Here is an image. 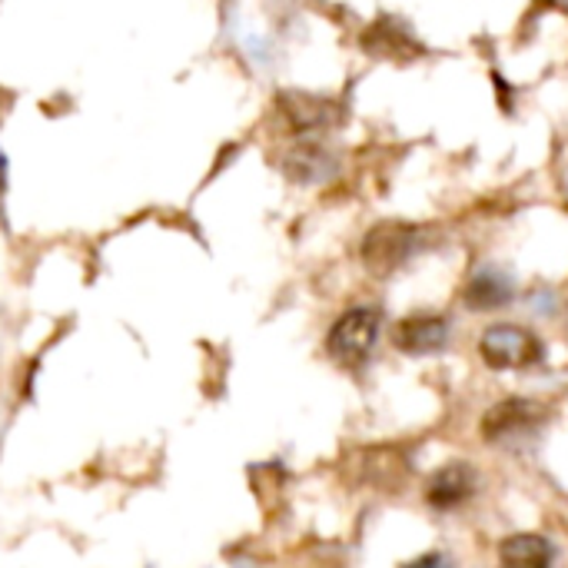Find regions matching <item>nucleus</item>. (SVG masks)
<instances>
[{
	"mask_svg": "<svg viewBox=\"0 0 568 568\" xmlns=\"http://www.w3.org/2000/svg\"><path fill=\"white\" fill-rule=\"evenodd\" d=\"M479 353L493 369H526L542 359V343L526 326H489L479 339Z\"/></svg>",
	"mask_w": 568,
	"mask_h": 568,
	"instance_id": "nucleus-1",
	"label": "nucleus"
},
{
	"mask_svg": "<svg viewBox=\"0 0 568 568\" xmlns=\"http://www.w3.org/2000/svg\"><path fill=\"white\" fill-rule=\"evenodd\" d=\"M473 493H476V473H473L466 463H449V466H443V469L429 479L426 499H429L433 509L449 513V509L469 503Z\"/></svg>",
	"mask_w": 568,
	"mask_h": 568,
	"instance_id": "nucleus-6",
	"label": "nucleus"
},
{
	"mask_svg": "<svg viewBox=\"0 0 568 568\" xmlns=\"http://www.w3.org/2000/svg\"><path fill=\"white\" fill-rule=\"evenodd\" d=\"M403 568H453V562H449L446 556H439V552H426V556L413 559L409 566Z\"/></svg>",
	"mask_w": 568,
	"mask_h": 568,
	"instance_id": "nucleus-12",
	"label": "nucleus"
},
{
	"mask_svg": "<svg viewBox=\"0 0 568 568\" xmlns=\"http://www.w3.org/2000/svg\"><path fill=\"white\" fill-rule=\"evenodd\" d=\"M283 170L286 176H293L296 183H323L336 173V156L320 146V143H296L286 160H283Z\"/></svg>",
	"mask_w": 568,
	"mask_h": 568,
	"instance_id": "nucleus-8",
	"label": "nucleus"
},
{
	"mask_svg": "<svg viewBox=\"0 0 568 568\" xmlns=\"http://www.w3.org/2000/svg\"><path fill=\"white\" fill-rule=\"evenodd\" d=\"M376 336H379V313L376 310H349L333 323L326 349L336 363L359 366L369 356Z\"/></svg>",
	"mask_w": 568,
	"mask_h": 568,
	"instance_id": "nucleus-2",
	"label": "nucleus"
},
{
	"mask_svg": "<svg viewBox=\"0 0 568 568\" xmlns=\"http://www.w3.org/2000/svg\"><path fill=\"white\" fill-rule=\"evenodd\" d=\"M416 243V230L406 223H379L366 233L363 240V263L369 273L376 276H389L393 270H399Z\"/></svg>",
	"mask_w": 568,
	"mask_h": 568,
	"instance_id": "nucleus-3",
	"label": "nucleus"
},
{
	"mask_svg": "<svg viewBox=\"0 0 568 568\" xmlns=\"http://www.w3.org/2000/svg\"><path fill=\"white\" fill-rule=\"evenodd\" d=\"M359 473L366 483L379 486V489H399L409 476V466L403 463V456L396 449H369L359 456Z\"/></svg>",
	"mask_w": 568,
	"mask_h": 568,
	"instance_id": "nucleus-10",
	"label": "nucleus"
},
{
	"mask_svg": "<svg viewBox=\"0 0 568 568\" xmlns=\"http://www.w3.org/2000/svg\"><path fill=\"white\" fill-rule=\"evenodd\" d=\"M542 423H546V406H539L532 399H506L486 413L483 436H486V443L519 439V436H532Z\"/></svg>",
	"mask_w": 568,
	"mask_h": 568,
	"instance_id": "nucleus-4",
	"label": "nucleus"
},
{
	"mask_svg": "<svg viewBox=\"0 0 568 568\" xmlns=\"http://www.w3.org/2000/svg\"><path fill=\"white\" fill-rule=\"evenodd\" d=\"M446 339H449V323L433 313L409 316L393 329V343L409 356H429V353L443 349Z\"/></svg>",
	"mask_w": 568,
	"mask_h": 568,
	"instance_id": "nucleus-5",
	"label": "nucleus"
},
{
	"mask_svg": "<svg viewBox=\"0 0 568 568\" xmlns=\"http://www.w3.org/2000/svg\"><path fill=\"white\" fill-rule=\"evenodd\" d=\"M463 296L469 310H499L513 300V280L499 270H479Z\"/></svg>",
	"mask_w": 568,
	"mask_h": 568,
	"instance_id": "nucleus-9",
	"label": "nucleus"
},
{
	"mask_svg": "<svg viewBox=\"0 0 568 568\" xmlns=\"http://www.w3.org/2000/svg\"><path fill=\"white\" fill-rule=\"evenodd\" d=\"M283 113L290 120L293 130L300 133H310V130H326L339 120V110L333 100H323V97H310V93H290L283 97Z\"/></svg>",
	"mask_w": 568,
	"mask_h": 568,
	"instance_id": "nucleus-7",
	"label": "nucleus"
},
{
	"mask_svg": "<svg viewBox=\"0 0 568 568\" xmlns=\"http://www.w3.org/2000/svg\"><path fill=\"white\" fill-rule=\"evenodd\" d=\"M503 568H552V546L542 536H509L499 546Z\"/></svg>",
	"mask_w": 568,
	"mask_h": 568,
	"instance_id": "nucleus-11",
	"label": "nucleus"
}]
</instances>
